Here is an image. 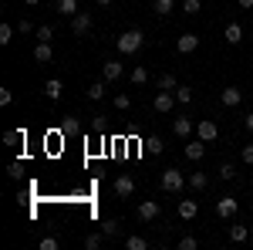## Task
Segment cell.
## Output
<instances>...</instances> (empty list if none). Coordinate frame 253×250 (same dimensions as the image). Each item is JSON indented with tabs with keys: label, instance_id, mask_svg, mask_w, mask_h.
I'll return each instance as SVG.
<instances>
[{
	"label": "cell",
	"instance_id": "cell-25",
	"mask_svg": "<svg viewBox=\"0 0 253 250\" xmlns=\"http://www.w3.org/2000/svg\"><path fill=\"white\" fill-rule=\"evenodd\" d=\"M230 240H233V244L250 240V227H240V223H236V227H230Z\"/></svg>",
	"mask_w": 253,
	"mask_h": 250
},
{
	"label": "cell",
	"instance_id": "cell-1",
	"mask_svg": "<svg viewBox=\"0 0 253 250\" xmlns=\"http://www.w3.org/2000/svg\"><path fill=\"white\" fill-rule=\"evenodd\" d=\"M142 44H145V34H142V31H135V27H132V31H125V34L115 41L118 54H135Z\"/></svg>",
	"mask_w": 253,
	"mask_h": 250
},
{
	"label": "cell",
	"instance_id": "cell-37",
	"mask_svg": "<svg viewBox=\"0 0 253 250\" xmlns=\"http://www.w3.org/2000/svg\"><path fill=\"white\" fill-rule=\"evenodd\" d=\"M61 244H58V237H44V240H41V250H58Z\"/></svg>",
	"mask_w": 253,
	"mask_h": 250
},
{
	"label": "cell",
	"instance_id": "cell-7",
	"mask_svg": "<svg viewBox=\"0 0 253 250\" xmlns=\"http://www.w3.org/2000/svg\"><path fill=\"white\" fill-rule=\"evenodd\" d=\"M88 31H91V17H88L84 10H78V14L71 17V34H75V38H88Z\"/></svg>",
	"mask_w": 253,
	"mask_h": 250
},
{
	"label": "cell",
	"instance_id": "cell-18",
	"mask_svg": "<svg viewBox=\"0 0 253 250\" xmlns=\"http://www.w3.org/2000/svg\"><path fill=\"white\" fill-rule=\"evenodd\" d=\"M54 7H58V14H64V17H75L81 7H78V0H54Z\"/></svg>",
	"mask_w": 253,
	"mask_h": 250
},
{
	"label": "cell",
	"instance_id": "cell-44",
	"mask_svg": "<svg viewBox=\"0 0 253 250\" xmlns=\"http://www.w3.org/2000/svg\"><path fill=\"white\" fill-rule=\"evenodd\" d=\"M236 3H240L243 10H250V7H253V0H236Z\"/></svg>",
	"mask_w": 253,
	"mask_h": 250
},
{
	"label": "cell",
	"instance_id": "cell-14",
	"mask_svg": "<svg viewBox=\"0 0 253 250\" xmlns=\"http://www.w3.org/2000/svg\"><path fill=\"white\" fill-rule=\"evenodd\" d=\"M179 220H196V213H199V203L196 200H179Z\"/></svg>",
	"mask_w": 253,
	"mask_h": 250
},
{
	"label": "cell",
	"instance_id": "cell-12",
	"mask_svg": "<svg viewBox=\"0 0 253 250\" xmlns=\"http://www.w3.org/2000/svg\"><path fill=\"white\" fill-rule=\"evenodd\" d=\"M219 101H223V105H226V108H236V105H240V101H243V92H240V88H233V85H230V88H223V92H219Z\"/></svg>",
	"mask_w": 253,
	"mask_h": 250
},
{
	"label": "cell",
	"instance_id": "cell-40",
	"mask_svg": "<svg viewBox=\"0 0 253 250\" xmlns=\"http://www.w3.org/2000/svg\"><path fill=\"white\" fill-rule=\"evenodd\" d=\"M34 31H38V27H34L31 20H20L17 24V34H34Z\"/></svg>",
	"mask_w": 253,
	"mask_h": 250
},
{
	"label": "cell",
	"instance_id": "cell-11",
	"mask_svg": "<svg viewBox=\"0 0 253 250\" xmlns=\"http://www.w3.org/2000/svg\"><path fill=\"white\" fill-rule=\"evenodd\" d=\"M132 193H135V179H132V176H118L115 179V196L125 200V196H132Z\"/></svg>",
	"mask_w": 253,
	"mask_h": 250
},
{
	"label": "cell",
	"instance_id": "cell-29",
	"mask_svg": "<svg viewBox=\"0 0 253 250\" xmlns=\"http://www.w3.org/2000/svg\"><path fill=\"white\" fill-rule=\"evenodd\" d=\"M101 244H105V233H88L84 237V250H98Z\"/></svg>",
	"mask_w": 253,
	"mask_h": 250
},
{
	"label": "cell",
	"instance_id": "cell-13",
	"mask_svg": "<svg viewBox=\"0 0 253 250\" xmlns=\"http://www.w3.org/2000/svg\"><path fill=\"white\" fill-rule=\"evenodd\" d=\"M196 48H199V38H196V34H182V38L175 41V51H179V54H193Z\"/></svg>",
	"mask_w": 253,
	"mask_h": 250
},
{
	"label": "cell",
	"instance_id": "cell-24",
	"mask_svg": "<svg viewBox=\"0 0 253 250\" xmlns=\"http://www.w3.org/2000/svg\"><path fill=\"white\" fill-rule=\"evenodd\" d=\"M105 92H108V88H105V81L88 85V101H101V98H105Z\"/></svg>",
	"mask_w": 253,
	"mask_h": 250
},
{
	"label": "cell",
	"instance_id": "cell-10",
	"mask_svg": "<svg viewBox=\"0 0 253 250\" xmlns=\"http://www.w3.org/2000/svg\"><path fill=\"white\" fill-rule=\"evenodd\" d=\"M172 132L179 135V139H193V132H196V122L193 118H172Z\"/></svg>",
	"mask_w": 253,
	"mask_h": 250
},
{
	"label": "cell",
	"instance_id": "cell-34",
	"mask_svg": "<svg viewBox=\"0 0 253 250\" xmlns=\"http://www.w3.org/2000/svg\"><path fill=\"white\" fill-rule=\"evenodd\" d=\"M233 176H236V166H233V162H223V166H219V179H226V183H230Z\"/></svg>",
	"mask_w": 253,
	"mask_h": 250
},
{
	"label": "cell",
	"instance_id": "cell-16",
	"mask_svg": "<svg viewBox=\"0 0 253 250\" xmlns=\"http://www.w3.org/2000/svg\"><path fill=\"white\" fill-rule=\"evenodd\" d=\"M24 139H27L24 129H7V132H3V146H10V149H14V146H24Z\"/></svg>",
	"mask_w": 253,
	"mask_h": 250
},
{
	"label": "cell",
	"instance_id": "cell-42",
	"mask_svg": "<svg viewBox=\"0 0 253 250\" xmlns=\"http://www.w3.org/2000/svg\"><path fill=\"white\" fill-rule=\"evenodd\" d=\"M10 98H14V95H10V88H0V105H10Z\"/></svg>",
	"mask_w": 253,
	"mask_h": 250
},
{
	"label": "cell",
	"instance_id": "cell-31",
	"mask_svg": "<svg viewBox=\"0 0 253 250\" xmlns=\"http://www.w3.org/2000/svg\"><path fill=\"white\" fill-rule=\"evenodd\" d=\"M145 81H149V68H142V64L132 68V85H145Z\"/></svg>",
	"mask_w": 253,
	"mask_h": 250
},
{
	"label": "cell",
	"instance_id": "cell-28",
	"mask_svg": "<svg viewBox=\"0 0 253 250\" xmlns=\"http://www.w3.org/2000/svg\"><path fill=\"white\" fill-rule=\"evenodd\" d=\"M125 247H128V250H149V240L132 233V237H125Z\"/></svg>",
	"mask_w": 253,
	"mask_h": 250
},
{
	"label": "cell",
	"instance_id": "cell-15",
	"mask_svg": "<svg viewBox=\"0 0 253 250\" xmlns=\"http://www.w3.org/2000/svg\"><path fill=\"white\" fill-rule=\"evenodd\" d=\"M51 58H54L51 44H47V41H38V48H34V61H38V64H51Z\"/></svg>",
	"mask_w": 253,
	"mask_h": 250
},
{
	"label": "cell",
	"instance_id": "cell-22",
	"mask_svg": "<svg viewBox=\"0 0 253 250\" xmlns=\"http://www.w3.org/2000/svg\"><path fill=\"white\" fill-rule=\"evenodd\" d=\"M175 101H179V105H189V101H193V88H189V85H175Z\"/></svg>",
	"mask_w": 253,
	"mask_h": 250
},
{
	"label": "cell",
	"instance_id": "cell-39",
	"mask_svg": "<svg viewBox=\"0 0 253 250\" xmlns=\"http://www.w3.org/2000/svg\"><path fill=\"white\" fill-rule=\"evenodd\" d=\"M240 159H243L247 166H253V146H243V149H240Z\"/></svg>",
	"mask_w": 253,
	"mask_h": 250
},
{
	"label": "cell",
	"instance_id": "cell-27",
	"mask_svg": "<svg viewBox=\"0 0 253 250\" xmlns=\"http://www.w3.org/2000/svg\"><path fill=\"white\" fill-rule=\"evenodd\" d=\"M162 149H166V146H162V139H159V135L145 139V152H149V155H162Z\"/></svg>",
	"mask_w": 253,
	"mask_h": 250
},
{
	"label": "cell",
	"instance_id": "cell-41",
	"mask_svg": "<svg viewBox=\"0 0 253 250\" xmlns=\"http://www.w3.org/2000/svg\"><path fill=\"white\" fill-rule=\"evenodd\" d=\"M105 129V118L101 115H91V132H101Z\"/></svg>",
	"mask_w": 253,
	"mask_h": 250
},
{
	"label": "cell",
	"instance_id": "cell-3",
	"mask_svg": "<svg viewBox=\"0 0 253 250\" xmlns=\"http://www.w3.org/2000/svg\"><path fill=\"white\" fill-rule=\"evenodd\" d=\"M182 183H189V179L179 173L175 166H169V169L162 173V190H166V193H179V190H182Z\"/></svg>",
	"mask_w": 253,
	"mask_h": 250
},
{
	"label": "cell",
	"instance_id": "cell-8",
	"mask_svg": "<svg viewBox=\"0 0 253 250\" xmlns=\"http://www.w3.org/2000/svg\"><path fill=\"white\" fill-rule=\"evenodd\" d=\"M122 75H125V68H122V61H118V58L101 61V78H105V81H118Z\"/></svg>",
	"mask_w": 253,
	"mask_h": 250
},
{
	"label": "cell",
	"instance_id": "cell-47",
	"mask_svg": "<svg viewBox=\"0 0 253 250\" xmlns=\"http://www.w3.org/2000/svg\"><path fill=\"white\" fill-rule=\"evenodd\" d=\"M250 237H253V220H250Z\"/></svg>",
	"mask_w": 253,
	"mask_h": 250
},
{
	"label": "cell",
	"instance_id": "cell-21",
	"mask_svg": "<svg viewBox=\"0 0 253 250\" xmlns=\"http://www.w3.org/2000/svg\"><path fill=\"white\" fill-rule=\"evenodd\" d=\"M175 85H179L175 75H159L156 78V88H159V92H175Z\"/></svg>",
	"mask_w": 253,
	"mask_h": 250
},
{
	"label": "cell",
	"instance_id": "cell-6",
	"mask_svg": "<svg viewBox=\"0 0 253 250\" xmlns=\"http://www.w3.org/2000/svg\"><path fill=\"white\" fill-rule=\"evenodd\" d=\"M206 146H210V142H203V139L196 135V139H189V142H186V149H182V152H186V159H189V162H199V159L206 155Z\"/></svg>",
	"mask_w": 253,
	"mask_h": 250
},
{
	"label": "cell",
	"instance_id": "cell-33",
	"mask_svg": "<svg viewBox=\"0 0 253 250\" xmlns=\"http://www.w3.org/2000/svg\"><path fill=\"white\" fill-rule=\"evenodd\" d=\"M199 10H203V3H199V0H182V14H189V17H193V14H199Z\"/></svg>",
	"mask_w": 253,
	"mask_h": 250
},
{
	"label": "cell",
	"instance_id": "cell-5",
	"mask_svg": "<svg viewBox=\"0 0 253 250\" xmlns=\"http://www.w3.org/2000/svg\"><path fill=\"white\" fill-rule=\"evenodd\" d=\"M196 135H199L203 142H216V139H219V125H216L213 118H203V122H196Z\"/></svg>",
	"mask_w": 253,
	"mask_h": 250
},
{
	"label": "cell",
	"instance_id": "cell-45",
	"mask_svg": "<svg viewBox=\"0 0 253 250\" xmlns=\"http://www.w3.org/2000/svg\"><path fill=\"white\" fill-rule=\"evenodd\" d=\"M24 3H27V7H38V3H41V0H24Z\"/></svg>",
	"mask_w": 253,
	"mask_h": 250
},
{
	"label": "cell",
	"instance_id": "cell-43",
	"mask_svg": "<svg viewBox=\"0 0 253 250\" xmlns=\"http://www.w3.org/2000/svg\"><path fill=\"white\" fill-rule=\"evenodd\" d=\"M243 125H247V132H253V112H250V115H243Z\"/></svg>",
	"mask_w": 253,
	"mask_h": 250
},
{
	"label": "cell",
	"instance_id": "cell-26",
	"mask_svg": "<svg viewBox=\"0 0 253 250\" xmlns=\"http://www.w3.org/2000/svg\"><path fill=\"white\" fill-rule=\"evenodd\" d=\"M152 10H156L159 17H166V14H172V10H175V0H156Z\"/></svg>",
	"mask_w": 253,
	"mask_h": 250
},
{
	"label": "cell",
	"instance_id": "cell-2",
	"mask_svg": "<svg viewBox=\"0 0 253 250\" xmlns=\"http://www.w3.org/2000/svg\"><path fill=\"white\" fill-rule=\"evenodd\" d=\"M159 213H162V203H159V200H142L135 216L142 220V223H152V220H159Z\"/></svg>",
	"mask_w": 253,
	"mask_h": 250
},
{
	"label": "cell",
	"instance_id": "cell-36",
	"mask_svg": "<svg viewBox=\"0 0 253 250\" xmlns=\"http://www.w3.org/2000/svg\"><path fill=\"white\" fill-rule=\"evenodd\" d=\"M196 247H199L196 237H182V240H179V250H196Z\"/></svg>",
	"mask_w": 253,
	"mask_h": 250
},
{
	"label": "cell",
	"instance_id": "cell-23",
	"mask_svg": "<svg viewBox=\"0 0 253 250\" xmlns=\"http://www.w3.org/2000/svg\"><path fill=\"white\" fill-rule=\"evenodd\" d=\"M78 132H81V122H78V118L68 115L64 122H61V135H78Z\"/></svg>",
	"mask_w": 253,
	"mask_h": 250
},
{
	"label": "cell",
	"instance_id": "cell-35",
	"mask_svg": "<svg viewBox=\"0 0 253 250\" xmlns=\"http://www.w3.org/2000/svg\"><path fill=\"white\" fill-rule=\"evenodd\" d=\"M34 34H38V41H47V44H51V38H54V27H47V24H44V27H38V31H34Z\"/></svg>",
	"mask_w": 253,
	"mask_h": 250
},
{
	"label": "cell",
	"instance_id": "cell-9",
	"mask_svg": "<svg viewBox=\"0 0 253 250\" xmlns=\"http://www.w3.org/2000/svg\"><path fill=\"white\" fill-rule=\"evenodd\" d=\"M152 108H156L159 115H169L175 108V95L172 92H156V101H152Z\"/></svg>",
	"mask_w": 253,
	"mask_h": 250
},
{
	"label": "cell",
	"instance_id": "cell-4",
	"mask_svg": "<svg viewBox=\"0 0 253 250\" xmlns=\"http://www.w3.org/2000/svg\"><path fill=\"white\" fill-rule=\"evenodd\" d=\"M216 213H219V220H233L236 213H240V203H236V196H219L216 200Z\"/></svg>",
	"mask_w": 253,
	"mask_h": 250
},
{
	"label": "cell",
	"instance_id": "cell-38",
	"mask_svg": "<svg viewBox=\"0 0 253 250\" xmlns=\"http://www.w3.org/2000/svg\"><path fill=\"white\" fill-rule=\"evenodd\" d=\"M115 108H122V112L132 108V98H128V95H115Z\"/></svg>",
	"mask_w": 253,
	"mask_h": 250
},
{
	"label": "cell",
	"instance_id": "cell-46",
	"mask_svg": "<svg viewBox=\"0 0 253 250\" xmlns=\"http://www.w3.org/2000/svg\"><path fill=\"white\" fill-rule=\"evenodd\" d=\"M95 3H98V7H108V3H112V0H95Z\"/></svg>",
	"mask_w": 253,
	"mask_h": 250
},
{
	"label": "cell",
	"instance_id": "cell-17",
	"mask_svg": "<svg viewBox=\"0 0 253 250\" xmlns=\"http://www.w3.org/2000/svg\"><path fill=\"white\" fill-rule=\"evenodd\" d=\"M223 41H226V44H240V41H243V27H240V24H226Z\"/></svg>",
	"mask_w": 253,
	"mask_h": 250
},
{
	"label": "cell",
	"instance_id": "cell-30",
	"mask_svg": "<svg viewBox=\"0 0 253 250\" xmlns=\"http://www.w3.org/2000/svg\"><path fill=\"white\" fill-rule=\"evenodd\" d=\"M101 233H105V237H118V233H122V223H118V220H105V223H101Z\"/></svg>",
	"mask_w": 253,
	"mask_h": 250
},
{
	"label": "cell",
	"instance_id": "cell-48",
	"mask_svg": "<svg viewBox=\"0 0 253 250\" xmlns=\"http://www.w3.org/2000/svg\"><path fill=\"white\" fill-rule=\"evenodd\" d=\"M250 186H253V179H250Z\"/></svg>",
	"mask_w": 253,
	"mask_h": 250
},
{
	"label": "cell",
	"instance_id": "cell-19",
	"mask_svg": "<svg viewBox=\"0 0 253 250\" xmlns=\"http://www.w3.org/2000/svg\"><path fill=\"white\" fill-rule=\"evenodd\" d=\"M61 92H64V85H61V78H51V81L44 85V95L51 98V101H58V98H61Z\"/></svg>",
	"mask_w": 253,
	"mask_h": 250
},
{
	"label": "cell",
	"instance_id": "cell-20",
	"mask_svg": "<svg viewBox=\"0 0 253 250\" xmlns=\"http://www.w3.org/2000/svg\"><path fill=\"white\" fill-rule=\"evenodd\" d=\"M189 186H193L196 193H203L206 186H210V176L206 173H189Z\"/></svg>",
	"mask_w": 253,
	"mask_h": 250
},
{
	"label": "cell",
	"instance_id": "cell-32",
	"mask_svg": "<svg viewBox=\"0 0 253 250\" xmlns=\"http://www.w3.org/2000/svg\"><path fill=\"white\" fill-rule=\"evenodd\" d=\"M14 31H17V27H10V24H0V44H10V41H14Z\"/></svg>",
	"mask_w": 253,
	"mask_h": 250
}]
</instances>
